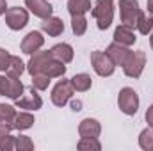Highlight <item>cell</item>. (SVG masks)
Instances as JSON below:
<instances>
[{"mask_svg": "<svg viewBox=\"0 0 153 151\" xmlns=\"http://www.w3.org/2000/svg\"><path fill=\"white\" fill-rule=\"evenodd\" d=\"M93 18L98 23L100 30H107L114 20V0H96L94 7L91 9Z\"/></svg>", "mask_w": 153, "mask_h": 151, "instance_id": "cell-1", "label": "cell"}, {"mask_svg": "<svg viewBox=\"0 0 153 151\" xmlns=\"http://www.w3.org/2000/svg\"><path fill=\"white\" fill-rule=\"evenodd\" d=\"M144 66H146V53L143 50H135V52H130V55L126 57L123 64V71L130 78H139L141 73L144 71Z\"/></svg>", "mask_w": 153, "mask_h": 151, "instance_id": "cell-2", "label": "cell"}, {"mask_svg": "<svg viewBox=\"0 0 153 151\" xmlns=\"http://www.w3.org/2000/svg\"><path fill=\"white\" fill-rule=\"evenodd\" d=\"M117 107L119 110L126 115H134L137 114L139 109V96L132 87H123L117 94Z\"/></svg>", "mask_w": 153, "mask_h": 151, "instance_id": "cell-3", "label": "cell"}, {"mask_svg": "<svg viewBox=\"0 0 153 151\" xmlns=\"http://www.w3.org/2000/svg\"><path fill=\"white\" fill-rule=\"evenodd\" d=\"M141 7L137 0H119V16L121 23L128 27H135L139 16H141Z\"/></svg>", "mask_w": 153, "mask_h": 151, "instance_id": "cell-4", "label": "cell"}, {"mask_svg": "<svg viewBox=\"0 0 153 151\" xmlns=\"http://www.w3.org/2000/svg\"><path fill=\"white\" fill-rule=\"evenodd\" d=\"M73 93H75V89H73V85H71V80H59L57 84H55V87L52 89V103L55 105V107H64L70 100H71V96H73Z\"/></svg>", "mask_w": 153, "mask_h": 151, "instance_id": "cell-5", "label": "cell"}, {"mask_svg": "<svg viewBox=\"0 0 153 151\" xmlns=\"http://www.w3.org/2000/svg\"><path fill=\"white\" fill-rule=\"evenodd\" d=\"M91 66L100 76H111L116 70V64L111 61V57L105 52H91Z\"/></svg>", "mask_w": 153, "mask_h": 151, "instance_id": "cell-6", "label": "cell"}, {"mask_svg": "<svg viewBox=\"0 0 153 151\" xmlns=\"http://www.w3.org/2000/svg\"><path fill=\"white\" fill-rule=\"evenodd\" d=\"M29 23V13L23 7H11L5 11V25L11 30H22Z\"/></svg>", "mask_w": 153, "mask_h": 151, "instance_id": "cell-7", "label": "cell"}, {"mask_svg": "<svg viewBox=\"0 0 153 151\" xmlns=\"http://www.w3.org/2000/svg\"><path fill=\"white\" fill-rule=\"evenodd\" d=\"M53 59V55H52V52L50 50H46V52H36V53H32L30 55V61H29V64H27V71L30 73V75H36V73H43L45 71V68L48 66V62Z\"/></svg>", "mask_w": 153, "mask_h": 151, "instance_id": "cell-8", "label": "cell"}, {"mask_svg": "<svg viewBox=\"0 0 153 151\" xmlns=\"http://www.w3.org/2000/svg\"><path fill=\"white\" fill-rule=\"evenodd\" d=\"M18 109H27V110H38L43 107V100L36 93V87H30L25 94H22L18 100H14Z\"/></svg>", "mask_w": 153, "mask_h": 151, "instance_id": "cell-9", "label": "cell"}, {"mask_svg": "<svg viewBox=\"0 0 153 151\" xmlns=\"http://www.w3.org/2000/svg\"><path fill=\"white\" fill-rule=\"evenodd\" d=\"M43 44H45V38H43V34L38 32V30H32V32H29L25 38L22 39L20 48H22V52H23V53L32 55V53H36V52H38Z\"/></svg>", "mask_w": 153, "mask_h": 151, "instance_id": "cell-10", "label": "cell"}, {"mask_svg": "<svg viewBox=\"0 0 153 151\" xmlns=\"http://www.w3.org/2000/svg\"><path fill=\"white\" fill-rule=\"evenodd\" d=\"M130 52L132 50H128V46H125V44H119V43H112V44H109L107 46V55L111 57V61L114 62L116 66H121L123 68V64H125V61H126V57L130 55Z\"/></svg>", "mask_w": 153, "mask_h": 151, "instance_id": "cell-11", "label": "cell"}, {"mask_svg": "<svg viewBox=\"0 0 153 151\" xmlns=\"http://www.w3.org/2000/svg\"><path fill=\"white\" fill-rule=\"evenodd\" d=\"M78 133L80 137H91V139H98L102 133V124L93 119V117H85L84 121H80L78 124Z\"/></svg>", "mask_w": 153, "mask_h": 151, "instance_id": "cell-12", "label": "cell"}, {"mask_svg": "<svg viewBox=\"0 0 153 151\" xmlns=\"http://www.w3.org/2000/svg\"><path fill=\"white\" fill-rule=\"evenodd\" d=\"M25 5L34 16H38L41 20L52 16V13H53V7L46 0H25Z\"/></svg>", "mask_w": 153, "mask_h": 151, "instance_id": "cell-13", "label": "cell"}, {"mask_svg": "<svg viewBox=\"0 0 153 151\" xmlns=\"http://www.w3.org/2000/svg\"><path fill=\"white\" fill-rule=\"evenodd\" d=\"M41 30L46 32V34L52 36V38H57V36H61V34L64 32V23H62V20L57 18V16H48V18L43 20Z\"/></svg>", "mask_w": 153, "mask_h": 151, "instance_id": "cell-14", "label": "cell"}, {"mask_svg": "<svg viewBox=\"0 0 153 151\" xmlns=\"http://www.w3.org/2000/svg\"><path fill=\"white\" fill-rule=\"evenodd\" d=\"M114 41L119 43V44H125V46H132L137 41V38H135V32L132 30V27L121 23L119 27H116L114 30Z\"/></svg>", "mask_w": 153, "mask_h": 151, "instance_id": "cell-15", "label": "cell"}, {"mask_svg": "<svg viewBox=\"0 0 153 151\" xmlns=\"http://www.w3.org/2000/svg\"><path fill=\"white\" fill-rule=\"evenodd\" d=\"M50 52H52V55H53L55 59L62 61L64 64H68V62L73 61V48H71V44H68V43H57L55 46L50 48Z\"/></svg>", "mask_w": 153, "mask_h": 151, "instance_id": "cell-16", "label": "cell"}, {"mask_svg": "<svg viewBox=\"0 0 153 151\" xmlns=\"http://www.w3.org/2000/svg\"><path fill=\"white\" fill-rule=\"evenodd\" d=\"M25 70H27V66L23 64V61H22L20 57H16V55H11L9 64H7V68H5V75L14 76V78H20Z\"/></svg>", "mask_w": 153, "mask_h": 151, "instance_id": "cell-17", "label": "cell"}, {"mask_svg": "<svg viewBox=\"0 0 153 151\" xmlns=\"http://www.w3.org/2000/svg\"><path fill=\"white\" fill-rule=\"evenodd\" d=\"M43 73L48 75L50 78H59V76H64V73H66V66H64L62 61H59V59L53 57V59L48 62V66L45 68Z\"/></svg>", "mask_w": 153, "mask_h": 151, "instance_id": "cell-18", "label": "cell"}, {"mask_svg": "<svg viewBox=\"0 0 153 151\" xmlns=\"http://www.w3.org/2000/svg\"><path fill=\"white\" fill-rule=\"evenodd\" d=\"M93 7H91V0H68V13L71 16L76 14H85L89 13Z\"/></svg>", "mask_w": 153, "mask_h": 151, "instance_id": "cell-19", "label": "cell"}, {"mask_svg": "<svg viewBox=\"0 0 153 151\" xmlns=\"http://www.w3.org/2000/svg\"><path fill=\"white\" fill-rule=\"evenodd\" d=\"M71 85H73V89H75L76 93H85V91L91 89L93 80H91V76L87 75V73H76L71 78Z\"/></svg>", "mask_w": 153, "mask_h": 151, "instance_id": "cell-20", "label": "cell"}, {"mask_svg": "<svg viewBox=\"0 0 153 151\" xmlns=\"http://www.w3.org/2000/svg\"><path fill=\"white\" fill-rule=\"evenodd\" d=\"M11 124H13L14 130H29L34 124V115L29 112H20L14 115V119H13Z\"/></svg>", "mask_w": 153, "mask_h": 151, "instance_id": "cell-21", "label": "cell"}, {"mask_svg": "<svg viewBox=\"0 0 153 151\" xmlns=\"http://www.w3.org/2000/svg\"><path fill=\"white\" fill-rule=\"evenodd\" d=\"M23 91H25V87H23L22 80L14 78V76H9V85H7V94L5 96L11 98V100H18L23 94Z\"/></svg>", "mask_w": 153, "mask_h": 151, "instance_id": "cell-22", "label": "cell"}, {"mask_svg": "<svg viewBox=\"0 0 153 151\" xmlns=\"http://www.w3.org/2000/svg\"><path fill=\"white\" fill-rule=\"evenodd\" d=\"M135 27H137V30H139L141 34L146 36L148 32H152L153 30V16L152 14H144V13H141V16H139V20H137Z\"/></svg>", "mask_w": 153, "mask_h": 151, "instance_id": "cell-23", "label": "cell"}, {"mask_svg": "<svg viewBox=\"0 0 153 151\" xmlns=\"http://www.w3.org/2000/svg\"><path fill=\"white\" fill-rule=\"evenodd\" d=\"M71 30L75 36H82L85 34L87 30V20L84 14H76V16H71Z\"/></svg>", "mask_w": 153, "mask_h": 151, "instance_id": "cell-24", "label": "cell"}, {"mask_svg": "<svg viewBox=\"0 0 153 151\" xmlns=\"http://www.w3.org/2000/svg\"><path fill=\"white\" fill-rule=\"evenodd\" d=\"M139 146L146 151H152L153 150V126H148L141 132L139 135Z\"/></svg>", "mask_w": 153, "mask_h": 151, "instance_id": "cell-25", "label": "cell"}, {"mask_svg": "<svg viewBox=\"0 0 153 151\" xmlns=\"http://www.w3.org/2000/svg\"><path fill=\"white\" fill-rule=\"evenodd\" d=\"M76 148L80 151H100L102 144L98 142V139H91V137H82L80 142L76 144Z\"/></svg>", "mask_w": 153, "mask_h": 151, "instance_id": "cell-26", "label": "cell"}, {"mask_svg": "<svg viewBox=\"0 0 153 151\" xmlns=\"http://www.w3.org/2000/svg\"><path fill=\"white\" fill-rule=\"evenodd\" d=\"M16 115V109L13 105H5V103H0V123H13Z\"/></svg>", "mask_w": 153, "mask_h": 151, "instance_id": "cell-27", "label": "cell"}, {"mask_svg": "<svg viewBox=\"0 0 153 151\" xmlns=\"http://www.w3.org/2000/svg\"><path fill=\"white\" fill-rule=\"evenodd\" d=\"M50 82H52V78L48 75H45V73H36V75H32V87H36L38 91L48 89Z\"/></svg>", "mask_w": 153, "mask_h": 151, "instance_id": "cell-28", "label": "cell"}, {"mask_svg": "<svg viewBox=\"0 0 153 151\" xmlns=\"http://www.w3.org/2000/svg\"><path fill=\"white\" fill-rule=\"evenodd\" d=\"M14 148H16L18 151H32L34 150V142H32L30 137H27V135H20V137H16Z\"/></svg>", "mask_w": 153, "mask_h": 151, "instance_id": "cell-29", "label": "cell"}, {"mask_svg": "<svg viewBox=\"0 0 153 151\" xmlns=\"http://www.w3.org/2000/svg\"><path fill=\"white\" fill-rule=\"evenodd\" d=\"M14 142H16V137H13L11 133H7V135L0 141V151H11V150H14Z\"/></svg>", "mask_w": 153, "mask_h": 151, "instance_id": "cell-30", "label": "cell"}, {"mask_svg": "<svg viewBox=\"0 0 153 151\" xmlns=\"http://www.w3.org/2000/svg\"><path fill=\"white\" fill-rule=\"evenodd\" d=\"M9 59H11V53L5 52L4 48H0V71H5V68L9 64Z\"/></svg>", "mask_w": 153, "mask_h": 151, "instance_id": "cell-31", "label": "cell"}, {"mask_svg": "<svg viewBox=\"0 0 153 151\" xmlns=\"http://www.w3.org/2000/svg\"><path fill=\"white\" fill-rule=\"evenodd\" d=\"M7 85H9V76L0 75V96H5L7 94Z\"/></svg>", "mask_w": 153, "mask_h": 151, "instance_id": "cell-32", "label": "cell"}, {"mask_svg": "<svg viewBox=\"0 0 153 151\" xmlns=\"http://www.w3.org/2000/svg\"><path fill=\"white\" fill-rule=\"evenodd\" d=\"M11 130H13V124H9V123H0V141H2L7 133H11Z\"/></svg>", "mask_w": 153, "mask_h": 151, "instance_id": "cell-33", "label": "cell"}, {"mask_svg": "<svg viewBox=\"0 0 153 151\" xmlns=\"http://www.w3.org/2000/svg\"><path fill=\"white\" fill-rule=\"evenodd\" d=\"M146 123H148V126H153V105H150L146 110Z\"/></svg>", "mask_w": 153, "mask_h": 151, "instance_id": "cell-34", "label": "cell"}, {"mask_svg": "<svg viewBox=\"0 0 153 151\" xmlns=\"http://www.w3.org/2000/svg\"><path fill=\"white\" fill-rule=\"evenodd\" d=\"M71 110H75V112L82 110V101H80V100H75V101H71Z\"/></svg>", "mask_w": 153, "mask_h": 151, "instance_id": "cell-35", "label": "cell"}, {"mask_svg": "<svg viewBox=\"0 0 153 151\" xmlns=\"http://www.w3.org/2000/svg\"><path fill=\"white\" fill-rule=\"evenodd\" d=\"M5 11H7V4L5 0H0V14H5Z\"/></svg>", "mask_w": 153, "mask_h": 151, "instance_id": "cell-36", "label": "cell"}, {"mask_svg": "<svg viewBox=\"0 0 153 151\" xmlns=\"http://www.w3.org/2000/svg\"><path fill=\"white\" fill-rule=\"evenodd\" d=\"M146 9H148V13H152V14H153V0H148V4H146Z\"/></svg>", "mask_w": 153, "mask_h": 151, "instance_id": "cell-37", "label": "cell"}, {"mask_svg": "<svg viewBox=\"0 0 153 151\" xmlns=\"http://www.w3.org/2000/svg\"><path fill=\"white\" fill-rule=\"evenodd\" d=\"M150 46L153 48V32H152V36H150Z\"/></svg>", "mask_w": 153, "mask_h": 151, "instance_id": "cell-38", "label": "cell"}]
</instances>
